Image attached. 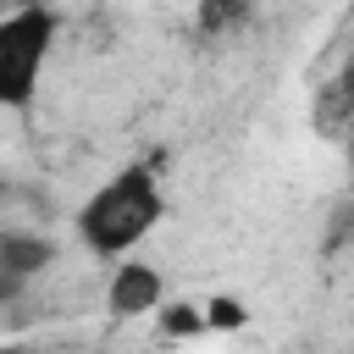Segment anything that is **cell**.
I'll return each mask as SVG.
<instances>
[{
  "label": "cell",
  "instance_id": "277c9868",
  "mask_svg": "<svg viewBox=\"0 0 354 354\" xmlns=\"http://www.w3.org/2000/svg\"><path fill=\"white\" fill-rule=\"evenodd\" d=\"M160 293H166L160 271L144 266V260H127V266H116V277L105 288V304H111V315H149L160 304Z\"/></svg>",
  "mask_w": 354,
  "mask_h": 354
},
{
  "label": "cell",
  "instance_id": "8fae6325",
  "mask_svg": "<svg viewBox=\"0 0 354 354\" xmlns=\"http://www.w3.org/2000/svg\"><path fill=\"white\" fill-rule=\"evenodd\" d=\"M6 354H28V348H6Z\"/></svg>",
  "mask_w": 354,
  "mask_h": 354
},
{
  "label": "cell",
  "instance_id": "3957f363",
  "mask_svg": "<svg viewBox=\"0 0 354 354\" xmlns=\"http://www.w3.org/2000/svg\"><path fill=\"white\" fill-rule=\"evenodd\" d=\"M55 260V243L39 238V232H22V227H6L0 232V299L17 304V293Z\"/></svg>",
  "mask_w": 354,
  "mask_h": 354
},
{
  "label": "cell",
  "instance_id": "ba28073f",
  "mask_svg": "<svg viewBox=\"0 0 354 354\" xmlns=\"http://www.w3.org/2000/svg\"><path fill=\"white\" fill-rule=\"evenodd\" d=\"M348 232H354V194H348V199H343V205H337V227H332V238H326V243H332V249H337V243H343V238H348Z\"/></svg>",
  "mask_w": 354,
  "mask_h": 354
},
{
  "label": "cell",
  "instance_id": "52a82bcc",
  "mask_svg": "<svg viewBox=\"0 0 354 354\" xmlns=\"http://www.w3.org/2000/svg\"><path fill=\"white\" fill-rule=\"evenodd\" d=\"M205 326H243V304L238 299H216L210 315H205Z\"/></svg>",
  "mask_w": 354,
  "mask_h": 354
},
{
  "label": "cell",
  "instance_id": "30bf717a",
  "mask_svg": "<svg viewBox=\"0 0 354 354\" xmlns=\"http://www.w3.org/2000/svg\"><path fill=\"white\" fill-rule=\"evenodd\" d=\"M348 166H354V138H348Z\"/></svg>",
  "mask_w": 354,
  "mask_h": 354
},
{
  "label": "cell",
  "instance_id": "9c48e42d",
  "mask_svg": "<svg viewBox=\"0 0 354 354\" xmlns=\"http://www.w3.org/2000/svg\"><path fill=\"white\" fill-rule=\"evenodd\" d=\"M194 326H205V315H194L188 304H177V310L166 315V332H194Z\"/></svg>",
  "mask_w": 354,
  "mask_h": 354
},
{
  "label": "cell",
  "instance_id": "5b68a950",
  "mask_svg": "<svg viewBox=\"0 0 354 354\" xmlns=\"http://www.w3.org/2000/svg\"><path fill=\"white\" fill-rule=\"evenodd\" d=\"M315 127L321 138H354V55L315 88Z\"/></svg>",
  "mask_w": 354,
  "mask_h": 354
},
{
  "label": "cell",
  "instance_id": "7a4b0ae2",
  "mask_svg": "<svg viewBox=\"0 0 354 354\" xmlns=\"http://www.w3.org/2000/svg\"><path fill=\"white\" fill-rule=\"evenodd\" d=\"M55 28H61V17L44 6H17L0 17V100L11 111H22L33 100L44 55L55 44Z\"/></svg>",
  "mask_w": 354,
  "mask_h": 354
},
{
  "label": "cell",
  "instance_id": "8992f818",
  "mask_svg": "<svg viewBox=\"0 0 354 354\" xmlns=\"http://www.w3.org/2000/svg\"><path fill=\"white\" fill-rule=\"evenodd\" d=\"M249 22V6L243 0H205L199 6V28L216 39V33H232V28H243Z\"/></svg>",
  "mask_w": 354,
  "mask_h": 354
},
{
  "label": "cell",
  "instance_id": "6da1fadb",
  "mask_svg": "<svg viewBox=\"0 0 354 354\" xmlns=\"http://www.w3.org/2000/svg\"><path fill=\"white\" fill-rule=\"evenodd\" d=\"M160 216H166V199H160L155 171H149V166H127V171H116L105 188L88 194V205L77 210V238H83L94 254L116 260V254H133V249L155 232Z\"/></svg>",
  "mask_w": 354,
  "mask_h": 354
}]
</instances>
